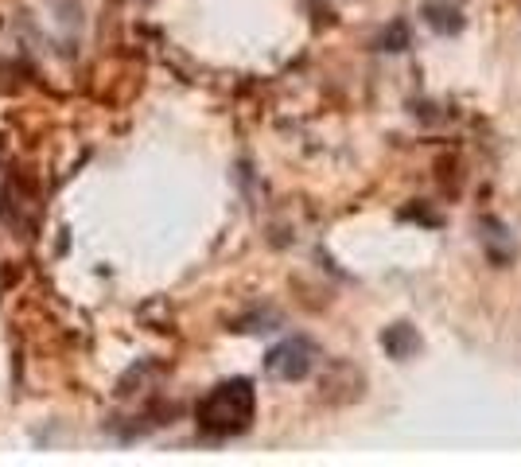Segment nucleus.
Returning a JSON list of instances; mask_svg holds the SVG:
<instances>
[{
    "label": "nucleus",
    "mask_w": 521,
    "mask_h": 467,
    "mask_svg": "<svg viewBox=\"0 0 521 467\" xmlns=\"http://www.w3.org/2000/svg\"><path fill=\"white\" fill-rule=\"evenodd\" d=\"M253 421V386L246 378L222 381L203 406H199V424L210 432H241Z\"/></svg>",
    "instance_id": "1"
},
{
    "label": "nucleus",
    "mask_w": 521,
    "mask_h": 467,
    "mask_svg": "<svg viewBox=\"0 0 521 467\" xmlns=\"http://www.w3.org/2000/svg\"><path fill=\"white\" fill-rule=\"evenodd\" d=\"M312 363H315V350L307 339H284L281 347L269 350V374L273 378H284V381H300L312 374Z\"/></svg>",
    "instance_id": "2"
},
{
    "label": "nucleus",
    "mask_w": 521,
    "mask_h": 467,
    "mask_svg": "<svg viewBox=\"0 0 521 467\" xmlns=\"http://www.w3.org/2000/svg\"><path fill=\"white\" fill-rule=\"evenodd\" d=\"M381 347H386L393 358H412L420 350V335L412 324H393L381 332Z\"/></svg>",
    "instance_id": "3"
}]
</instances>
